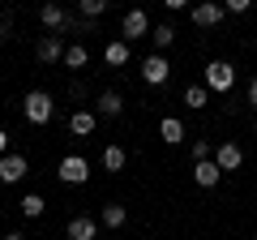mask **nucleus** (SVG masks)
<instances>
[{
  "mask_svg": "<svg viewBox=\"0 0 257 240\" xmlns=\"http://www.w3.org/2000/svg\"><path fill=\"white\" fill-rule=\"evenodd\" d=\"M52 111H56V103H52V94H47V90H30L26 99H22V116H26L30 125H47Z\"/></svg>",
  "mask_w": 257,
  "mask_h": 240,
  "instance_id": "1",
  "label": "nucleus"
},
{
  "mask_svg": "<svg viewBox=\"0 0 257 240\" xmlns=\"http://www.w3.org/2000/svg\"><path fill=\"white\" fill-rule=\"evenodd\" d=\"M231 86H236V69H231L227 60H210V65H206V90L227 94Z\"/></svg>",
  "mask_w": 257,
  "mask_h": 240,
  "instance_id": "2",
  "label": "nucleus"
},
{
  "mask_svg": "<svg viewBox=\"0 0 257 240\" xmlns=\"http://www.w3.org/2000/svg\"><path fill=\"white\" fill-rule=\"evenodd\" d=\"M56 176H60L64 185H86V180H90V163H86L82 155H64L60 167H56Z\"/></svg>",
  "mask_w": 257,
  "mask_h": 240,
  "instance_id": "3",
  "label": "nucleus"
},
{
  "mask_svg": "<svg viewBox=\"0 0 257 240\" xmlns=\"http://www.w3.org/2000/svg\"><path fill=\"white\" fill-rule=\"evenodd\" d=\"M26 172H30V163H26V155H18V150H9V155L0 159V185H22Z\"/></svg>",
  "mask_w": 257,
  "mask_h": 240,
  "instance_id": "4",
  "label": "nucleus"
},
{
  "mask_svg": "<svg viewBox=\"0 0 257 240\" xmlns=\"http://www.w3.org/2000/svg\"><path fill=\"white\" fill-rule=\"evenodd\" d=\"M167 77H172V65H167V56H146V60H142V82L146 86H163Z\"/></svg>",
  "mask_w": 257,
  "mask_h": 240,
  "instance_id": "5",
  "label": "nucleus"
},
{
  "mask_svg": "<svg viewBox=\"0 0 257 240\" xmlns=\"http://www.w3.org/2000/svg\"><path fill=\"white\" fill-rule=\"evenodd\" d=\"M150 18H146V9H128L124 13V26H120V35H124V43H133V39H146L150 35Z\"/></svg>",
  "mask_w": 257,
  "mask_h": 240,
  "instance_id": "6",
  "label": "nucleus"
},
{
  "mask_svg": "<svg viewBox=\"0 0 257 240\" xmlns=\"http://www.w3.org/2000/svg\"><path fill=\"white\" fill-rule=\"evenodd\" d=\"M214 163H219V172H236V167L244 163L240 142H219V146H214Z\"/></svg>",
  "mask_w": 257,
  "mask_h": 240,
  "instance_id": "7",
  "label": "nucleus"
},
{
  "mask_svg": "<svg viewBox=\"0 0 257 240\" xmlns=\"http://www.w3.org/2000/svg\"><path fill=\"white\" fill-rule=\"evenodd\" d=\"M39 22H43L47 30H73V26H77V18H73L69 9H60V5H43Z\"/></svg>",
  "mask_w": 257,
  "mask_h": 240,
  "instance_id": "8",
  "label": "nucleus"
},
{
  "mask_svg": "<svg viewBox=\"0 0 257 240\" xmlns=\"http://www.w3.org/2000/svg\"><path fill=\"white\" fill-rule=\"evenodd\" d=\"M64 52H69V47H64V39H60V35H43V39H39V47H35V56L43 60V65H56V60H64Z\"/></svg>",
  "mask_w": 257,
  "mask_h": 240,
  "instance_id": "9",
  "label": "nucleus"
},
{
  "mask_svg": "<svg viewBox=\"0 0 257 240\" xmlns=\"http://www.w3.org/2000/svg\"><path fill=\"white\" fill-rule=\"evenodd\" d=\"M120 111H124V99H120L116 90H103L99 99H94V116H103V120H116Z\"/></svg>",
  "mask_w": 257,
  "mask_h": 240,
  "instance_id": "10",
  "label": "nucleus"
},
{
  "mask_svg": "<svg viewBox=\"0 0 257 240\" xmlns=\"http://www.w3.org/2000/svg\"><path fill=\"white\" fill-rule=\"evenodd\" d=\"M223 18H227V9H223V5H214V0L193 5V22H197V26H219Z\"/></svg>",
  "mask_w": 257,
  "mask_h": 240,
  "instance_id": "11",
  "label": "nucleus"
},
{
  "mask_svg": "<svg viewBox=\"0 0 257 240\" xmlns=\"http://www.w3.org/2000/svg\"><path fill=\"white\" fill-rule=\"evenodd\" d=\"M94 125H99V116L86 107H73V116H69V133H77V138H90Z\"/></svg>",
  "mask_w": 257,
  "mask_h": 240,
  "instance_id": "12",
  "label": "nucleus"
},
{
  "mask_svg": "<svg viewBox=\"0 0 257 240\" xmlns=\"http://www.w3.org/2000/svg\"><path fill=\"white\" fill-rule=\"evenodd\" d=\"M219 163H214V159H206V163H193V180H197V185H202V189H214V185H219Z\"/></svg>",
  "mask_w": 257,
  "mask_h": 240,
  "instance_id": "13",
  "label": "nucleus"
},
{
  "mask_svg": "<svg viewBox=\"0 0 257 240\" xmlns=\"http://www.w3.org/2000/svg\"><path fill=\"white\" fill-rule=\"evenodd\" d=\"M159 138H163L167 146H180V142L189 138V133H184V125H180L176 116H163V120H159Z\"/></svg>",
  "mask_w": 257,
  "mask_h": 240,
  "instance_id": "14",
  "label": "nucleus"
},
{
  "mask_svg": "<svg viewBox=\"0 0 257 240\" xmlns=\"http://www.w3.org/2000/svg\"><path fill=\"white\" fill-rule=\"evenodd\" d=\"M94 231H99V223H94V219H86V214L69 219V240H94Z\"/></svg>",
  "mask_w": 257,
  "mask_h": 240,
  "instance_id": "15",
  "label": "nucleus"
},
{
  "mask_svg": "<svg viewBox=\"0 0 257 240\" xmlns=\"http://www.w3.org/2000/svg\"><path fill=\"white\" fill-rule=\"evenodd\" d=\"M124 219H128V210H124V206H116V202H107V206H103V214H99V223H103V227H111V231L124 227Z\"/></svg>",
  "mask_w": 257,
  "mask_h": 240,
  "instance_id": "16",
  "label": "nucleus"
},
{
  "mask_svg": "<svg viewBox=\"0 0 257 240\" xmlns=\"http://www.w3.org/2000/svg\"><path fill=\"white\" fill-rule=\"evenodd\" d=\"M103 60H107V65H128V43L124 39H111V43L103 47Z\"/></svg>",
  "mask_w": 257,
  "mask_h": 240,
  "instance_id": "17",
  "label": "nucleus"
},
{
  "mask_svg": "<svg viewBox=\"0 0 257 240\" xmlns=\"http://www.w3.org/2000/svg\"><path fill=\"white\" fill-rule=\"evenodd\" d=\"M150 39H155V47L163 52V47H172V43H176V26H172V22H159V26L150 30Z\"/></svg>",
  "mask_w": 257,
  "mask_h": 240,
  "instance_id": "18",
  "label": "nucleus"
},
{
  "mask_svg": "<svg viewBox=\"0 0 257 240\" xmlns=\"http://www.w3.org/2000/svg\"><path fill=\"white\" fill-rule=\"evenodd\" d=\"M124 163H128L124 146H103V167H107V172H120Z\"/></svg>",
  "mask_w": 257,
  "mask_h": 240,
  "instance_id": "19",
  "label": "nucleus"
},
{
  "mask_svg": "<svg viewBox=\"0 0 257 240\" xmlns=\"http://www.w3.org/2000/svg\"><path fill=\"white\" fill-rule=\"evenodd\" d=\"M206 103H210V90H206V86H189V90H184V107L202 111Z\"/></svg>",
  "mask_w": 257,
  "mask_h": 240,
  "instance_id": "20",
  "label": "nucleus"
},
{
  "mask_svg": "<svg viewBox=\"0 0 257 240\" xmlns=\"http://www.w3.org/2000/svg\"><path fill=\"white\" fill-rule=\"evenodd\" d=\"M77 13H82L86 22H94V18L107 13V0H77Z\"/></svg>",
  "mask_w": 257,
  "mask_h": 240,
  "instance_id": "21",
  "label": "nucleus"
},
{
  "mask_svg": "<svg viewBox=\"0 0 257 240\" xmlns=\"http://www.w3.org/2000/svg\"><path fill=\"white\" fill-rule=\"evenodd\" d=\"M86 60H90V52H86L82 43H69V52H64V65H69V69H86Z\"/></svg>",
  "mask_w": 257,
  "mask_h": 240,
  "instance_id": "22",
  "label": "nucleus"
},
{
  "mask_svg": "<svg viewBox=\"0 0 257 240\" xmlns=\"http://www.w3.org/2000/svg\"><path fill=\"white\" fill-rule=\"evenodd\" d=\"M43 197H39V193H26V197H22V214H26V219H43Z\"/></svg>",
  "mask_w": 257,
  "mask_h": 240,
  "instance_id": "23",
  "label": "nucleus"
},
{
  "mask_svg": "<svg viewBox=\"0 0 257 240\" xmlns=\"http://www.w3.org/2000/svg\"><path fill=\"white\" fill-rule=\"evenodd\" d=\"M193 159H197V163H206V159H210V142H206V138L193 142Z\"/></svg>",
  "mask_w": 257,
  "mask_h": 240,
  "instance_id": "24",
  "label": "nucleus"
},
{
  "mask_svg": "<svg viewBox=\"0 0 257 240\" xmlns=\"http://www.w3.org/2000/svg\"><path fill=\"white\" fill-rule=\"evenodd\" d=\"M223 9H227V13H236V18H240V13H248V0H227Z\"/></svg>",
  "mask_w": 257,
  "mask_h": 240,
  "instance_id": "25",
  "label": "nucleus"
},
{
  "mask_svg": "<svg viewBox=\"0 0 257 240\" xmlns=\"http://www.w3.org/2000/svg\"><path fill=\"white\" fill-rule=\"evenodd\" d=\"M69 94H73V99L82 103V99H86V94H90V90H86V82H73V86H69Z\"/></svg>",
  "mask_w": 257,
  "mask_h": 240,
  "instance_id": "26",
  "label": "nucleus"
},
{
  "mask_svg": "<svg viewBox=\"0 0 257 240\" xmlns=\"http://www.w3.org/2000/svg\"><path fill=\"white\" fill-rule=\"evenodd\" d=\"M248 107L257 111V77H253V82H248Z\"/></svg>",
  "mask_w": 257,
  "mask_h": 240,
  "instance_id": "27",
  "label": "nucleus"
},
{
  "mask_svg": "<svg viewBox=\"0 0 257 240\" xmlns=\"http://www.w3.org/2000/svg\"><path fill=\"white\" fill-rule=\"evenodd\" d=\"M5 155H9V133L0 129V159H5Z\"/></svg>",
  "mask_w": 257,
  "mask_h": 240,
  "instance_id": "28",
  "label": "nucleus"
},
{
  "mask_svg": "<svg viewBox=\"0 0 257 240\" xmlns=\"http://www.w3.org/2000/svg\"><path fill=\"white\" fill-rule=\"evenodd\" d=\"M0 39H9V18L0 13Z\"/></svg>",
  "mask_w": 257,
  "mask_h": 240,
  "instance_id": "29",
  "label": "nucleus"
},
{
  "mask_svg": "<svg viewBox=\"0 0 257 240\" xmlns=\"http://www.w3.org/2000/svg\"><path fill=\"white\" fill-rule=\"evenodd\" d=\"M0 240H26V236H22V231H9V236H0Z\"/></svg>",
  "mask_w": 257,
  "mask_h": 240,
  "instance_id": "30",
  "label": "nucleus"
}]
</instances>
